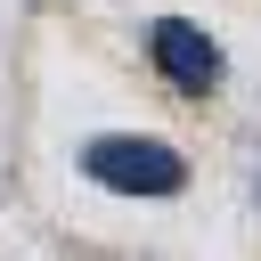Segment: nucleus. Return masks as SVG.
<instances>
[{
    "label": "nucleus",
    "mask_w": 261,
    "mask_h": 261,
    "mask_svg": "<svg viewBox=\"0 0 261 261\" xmlns=\"http://www.w3.org/2000/svg\"><path fill=\"white\" fill-rule=\"evenodd\" d=\"M82 171L114 196H179L188 188V155L171 139H130V130H98L82 147Z\"/></svg>",
    "instance_id": "obj_1"
},
{
    "label": "nucleus",
    "mask_w": 261,
    "mask_h": 261,
    "mask_svg": "<svg viewBox=\"0 0 261 261\" xmlns=\"http://www.w3.org/2000/svg\"><path fill=\"white\" fill-rule=\"evenodd\" d=\"M147 57L179 98H212L220 90V41L204 24H188V16H155L147 24Z\"/></svg>",
    "instance_id": "obj_2"
}]
</instances>
